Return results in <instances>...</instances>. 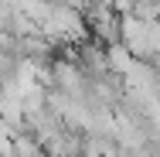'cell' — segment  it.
<instances>
[{
    "instance_id": "3957f363",
    "label": "cell",
    "mask_w": 160,
    "mask_h": 157,
    "mask_svg": "<svg viewBox=\"0 0 160 157\" xmlns=\"http://www.w3.org/2000/svg\"><path fill=\"white\" fill-rule=\"evenodd\" d=\"M75 157H82V154H75Z\"/></svg>"
},
{
    "instance_id": "7a4b0ae2",
    "label": "cell",
    "mask_w": 160,
    "mask_h": 157,
    "mask_svg": "<svg viewBox=\"0 0 160 157\" xmlns=\"http://www.w3.org/2000/svg\"><path fill=\"white\" fill-rule=\"evenodd\" d=\"M78 154L82 157H119V144L109 133H85Z\"/></svg>"
},
{
    "instance_id": "6da1fadb",
    "label": "cell",
    "mask_w": 160,
    "mask_h": 157,
    "mask_svg": "<svg viewBox=\"0 0 160 157\" xmlns=\"http://www.w3.org/2000/svg\"><path fill=\"white\" fill-rule=\"evenodd\" d=\"M38 31L44 34L51 44H82L89 38L85 28V14L78 7H68L62 0H51V10L44 14V21L38 24Z\"/></svg>"
}]
</instances>
